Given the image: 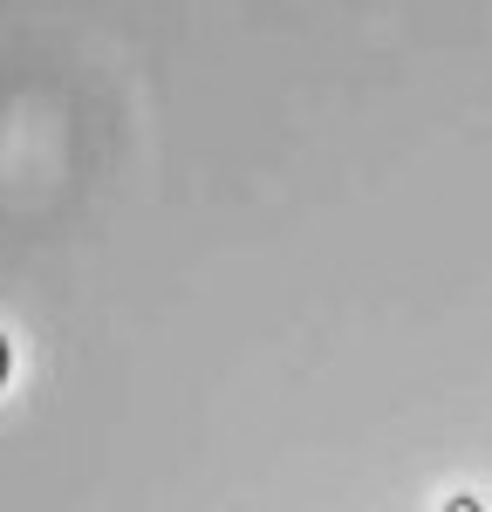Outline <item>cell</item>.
Masks as SVG:
<instances>
[{
    "instance_id": "obj_1",
    "label": "cell",
    "mask_w": 492,
    "mask_h": 512,
    "mask_svg": "<svg viewBox=\"0 0 492 512\" xmlns=\"http://www.w3.org/2000/svg\"><path fill=\"white\" fill-rule=\"evenodd\" d=\"M0 369H7V342H0Z\"/></svg>"
}]
</instances>
